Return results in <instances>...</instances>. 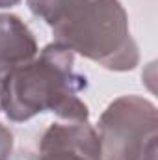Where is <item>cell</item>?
<instances>
[{"instance_id":"6da1fadb","label":"cell","mask_w":158,"mask_h":160,"mask_svg":"<svg viewBox=\"0 0 158 160\" xmlns=\"http://www.w3.org/2000/svg\"><path fill=\"white\" fill-rule=\"evenodd\" d=\"M28 8L50 26L54 41L104 69L123 73L140 63L119 0H28Z\"/></svg>"},{"instance_id":"7a4b0ae2","label":"cell","mask_w":158,"mask_h":160,"mask_svg":"<svg viewBox=\"0 0 158 160\" xmlns=\"http://www.w3.org/2000/svg\"><path fill=\"white\" fill-rule=\"evenodd\" d=\"M86 88L87 78L75 71V52L52 41L0 80V110L15 123L43 112L63 121H87V104L78 97Z\"/></svg>"},{"instance_id":"3957f363","label":"cell","mask_w":158,"mask_h":160,"mask_svg":"<svg viewBox=\"0 0 158 160\" xmlns=\"http://www.w3.org/2000/svg\"><path fill=\"white\" fill-rule=\"evenodd\" d=\"M102 160H141L156 145L158 110L141 95H121L95 127Z\"/></svg>"},{"instance_id":"277c9868","label":"cell","mask_w":158,"mask_h":160,"mask_svg":"<svg viewBox=\"0 0 158 160\" xmlns=\"http://www.w3.org/2000/svg\"><path fill=\"white\" fill-rule=\"evenodd\" d=\"M37 160H102L95 127L87 121H56L41 136Z\"/></svg>"},{"instance_id":"5b68a950","label":"cell","mask_w":158,"mask_h":160,"mask_svg":"<svg viewBox=\"0 0 158 160\" xmlns=\"http://www.w3.org/2000/svg\"><path fill=\"white\" fill-rule=\"evenodd\" d=\"M37 52V41L24 21L13 13H0V80L34 60Z\"/></svg>"},{"instance_id":"8992f818","label":"cell","mask_w":158,"mask_h":160,"mask_svg":"<svg viewBox=\"0 0 158 160\" xmlns=\"http://www.w3.org/2000/svg\"><path fill=\"white\" fill-rule=\"evenodd\" d=\"M13 132L0 123V160H9L13 153Z\"/></svg>"},{"instance_id":"52a82bcc","label":"cell","mask_w":158,"mask_h":160,"mask_svg":"<svg viewBox=\"0 0 158 160\" xmlns=\"http://www.w3.org/2000/svg\"><path fill=\"white\" fill-rule=\"evenodd\" d=\"M21 0H0V9H4V8H13V6H17Z\"/></svg>"}]
</instances>
